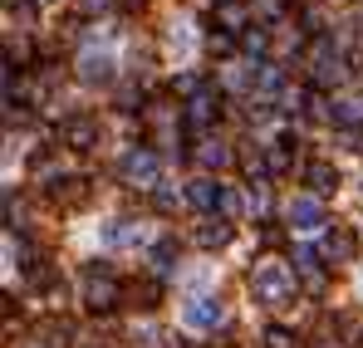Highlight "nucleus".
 I'll list each match as a JSON object with an SVG mask.
<instances>
[{"instance_id": "obj_25", "label": "nucleus", "mask_w": 363, "mask_h": 348, "mask_svg": "<svg viewBox=\"0 0 363 348\" xmlns=\"http://www.w3.org/2000/svg\"><path fill=\"white\" fill-rule=\"evenodd\" d=\"M10 10H15L20 20H35V5H30V0H10Z\"/></svg>"}, {"instance_id": "obj_10", "label": "nucleus", "mask_w": 363, "mask_h": 348, "mask_svg": "<svg viewBox=\"0 0 363 348\" xmlns=\"http://www.w3.org/2000/svg\"><path fill=\"white\" fill-rule=\"evenodd\" d=\"M186 196H191V206H201V211H216V206H221V196H226V186H221L216 176H196Z\"/></svg>"}, {"instance_id": "obj_18", "label": "nucleus", "mask_w": 363, "mask_h": 348, "mask_svg": "<svg viewBox=\"0 0 363 348\" xmlns=\"http://www.w3.org/2000/svg\"><path fill=\"white\" fill-rule=\"evenodd\" d=\"M108 245H138L133 221H113V226H108Z\"/></svg>"}, {"instance_id": "obj_21", "label": "nucleus", "mask_w": 363, "mask_h": 348, "mask_svg": "<svg viewBox=\"0 0 363 348\" xmlns=\"http://www.w3.org/2000/svg\"><path fill=\"white\" fill-rule=\"evenodd\" d=\"M265 348H295V334L290 329H265Z\"/></svg>"}, {"instance_id": "obj_1", "label": "nucleus", "mask_w": 363, "mask_h": 348, "mask_svg": "<svg viewBox=\"0 0 363 348\" xmlns=\"http://www.w3.org/2000/svg\"><path fill=\"white\" fill-rule=\"evenodd\" d=\"M295 285H300V275H295V265H255L250 270V290L260 304H270V309H285L290 299H295Z\"/></svg>"}, {"instance_id": "obj_22", "label": "nucleus", "mask_w": 363, "mask_h": 348, "mask_svg": "<svg viewBox=\"0 0 363 348\" xmlns=\"http://www.w3.org/2000/svg\"><path fill=\"white\" fill-rule=\"evenodd\" d=\"M265 167H270V172H285V167H290V157H285V142H275V147L265 152Z\"/></svg>"}, {"instance_id": "obj_6", "label": "nucleus", "mask_w": 363, "mask_h": 348, "mask_svg": "<svg viewBox=\"0 0 363 348\" xmlns=\"http://www.w3.org/2000/svg\"><path fill=\"white\" fill-rule=\"evenodd\" d=\"M182 319H186V329H216V324L226 319V309H221V299H211V294H196V299H186Z\"/></svg>"}, {"instance_id": "obj_15", "label": "nucleus", "mask_w": 363, "mask_h": 348, "mask_svg": "<svg viewBox=\"0 0 363 348\" xmlns=\"http://www.w3.org/2000/svg\"><path fill=\"white\" fill-rule=\"evenodd\" d=\"M94 137H99V128H94L89 118H69V123H64V142H69V147H94Z\"/></svg>"}, {"instance_id": "obj_4", "label": "nucleus", "mask_w": 363, "mask_h": 348, "mask_svg": "<svg viewBox=\"0 0 363 348\" xmlns=\"http://www.w3.org/2000/svg\"><path fill=\"white\" fill-rule=\"evenodd\" d=\"M309 79H314V89H329V84L344 79V59H339V50H334L329 40L314 45V55H309Z\"/></svg>"}, {"instance_id": "obj_16", "label": "nucleus", "mask_w": 363, "mask_h": 348, "mask_svg": "<svg viewBox=\"0 0 363 348\" xmlns=\"http://www.w3.org/2000/svg\"><path fill=\"white\" fill-rule=\"evenodd\" d=\"M329 118H334L339 128H359L363 123V99H339V103L329 108Z\"/></svg>"}, {"instance_id": "obj_2", "label": "nucleus", "mask_w": 363, "mask_h": 348, "mask_svg": "<svg viewBox=\"0 0 363 348\" xmlns=\"http://www.w3.org/2000/svg\"><path fill=\"white\" fill-rule=\"evenodd\" d=\"M123 181L128 186H138V191H152V186H162V157L152 152V147H128V157H123Z\"/></svg>"}, {"instance_id": "obj_9", "label": "nucleus", "mask_w": 363, "mask_h": 348, "mask_svg": "<svg viewBox=\"0 0 363 348\" xmlns=\"http://www.w3.org/2000/svg\"><path fill=\"white\" fill-rule=\"evenodd\" d=\"M319 250H324L329 265H349V260H354V235L344 231V226H329V235H324Z\"/></svg>"}, {"instance_id": "obj_14", "label": "nucleus", "mask_w": 363, "mask_h": 348, "mask_svg": "<svg viewBox=\"0 0 363 348\" xmlns=\"http://www.w3.org/2000/svg\"><path fill=\"white\" fill-rule=\"evenodd\" d=\"M216 25H221V30H250V10H245L241 0H221V5H216Z\"/></svg>"}, {"instance_id": "obj_7", "label": "nucleus", "mask_w": 363, "mask_h": 348, "mask_svg": "<svg viewBox=\"0 0 363 348\" xmlns=\"http://www.w3.org/2000/svg\"><path fill=\"white\" fill-rule=\"evenodd\" d=\"M216 108H221V94L206 84L201 94H191V99H186V113H182V118H186V128H206V123L216 118Z\"/></svg>"}, {"instance_id": "obj_23", "label": "nucleus", "mask_w": 363, "mask_h": 348, "mask_svg": "<svg viewBox=\"0 0 363 348\" xmlns=\"http://www.w3.org/2000/svg\"><path fill=\"white\" fill-rule=\"evenodd\" d=\"M221 211H226V216H236V211H241V196H236L231 186H226V196H221Z\"/></svg>"}, {"instance_id": "obj_5", "label": "nucleus", "mask_w": 363, "mask_h": 348, "mask_svg": "<svg viewBox=\"0 0 363 348\" xmlns=\"http://www.w3.org/2000/svg\"><path fill=\"white\" fill-rule=\"evenodd\" d=\"M84 299H89V309H99V314H108L113 304L123 299V285L113 275H99V270H89V280H84Z\"/></svg>"}, {"instance_id": "obj_3", "label": "nucleus", "mask_w": 363, "mask_h": 348, "mask_svg": "<svg viewBox=\"0 0 363 348\" xmlns=\"http://www.w3.org/2000/svg\"><path fill=\"white\" fill-rule=\"evenodd\" d=\"M290 265H295V275L304 280V290H309V294H324V290H329V275H324V250H314V245H295Z\"/></svg>"}, {"instance_id": "obj_19", "label": "nucleus", "mask_w": 363, "mask_h": 348, "mask_svg": "<svg viewBox=\"0 0 363 348\" xmlns=\"http://www.w3.org/2000/svg\"><path fill=\"white\" fill-rule=\"evenodd\" d=\"M172 255H177V245H172V240H162V245L152 250V270H157V275H167V270H172Z\"/></svg>"}, {"instance_id": "obj_12", "label": "nucleus", "mask_w": 363, "mask_h": 348, "mask_svg": "<svg viewBox=\"0 0 363 348\" xmlns=\"http://www.w3.org/2000/svg\"><path fill=\"white\" fill-rule=\"evenodd\" d=\"M196 162H201L206 172H221V167H231V147L216 142V137H201V142H196Z\"/></svg>"}, {"instance_id": "obj_24", "label": "nucleus", "mask_w": 363, "mask_h": 348, "mask_svg": "<svg viewBox=\"0 0 363 348\" xmlns=\"http://www.w3.org/2000/svg\"><path fill=\"white\" fill-rule=\"evenodd\" d=\"M206 45H211V55H226V50H231V35H211Z\"/></svg>"}, {"instance_id": "obj_17", "label": "nucleus", "mask_w": 363, "mask_h": 348, "mask_svg": "<svg viewBox=\"0 0 363 348\" xmlns=\"http://www.w3.org/2000/svg\"><path fill=\"white\" fill-rule=\"evenodd\" d=\"M196 240H201L206 250H221V245L231 240V226H226V221H206V226L196 231Z\"/></svg>"}, {"instance_id": "obj_11", "label": "nucleus", "mask_w": 363, "mask_h": 348, "mask_svg": "<svg viewBox=\"0 0 363 348\" xmlns=\"http://www.w3.org/2000/svg\"><path fill=\"white\" fill-rule=\"evenodd\" d=\"M304 186H309V196H329V191L339 186L334 162H309V167H304Z\"/></svg>"}, {"instance_id": "obj_13", "label": "nucleus", "mask_w": 363, "mask_h": 348, "mask_svg": "<svg viewBox=\"0 0 363 348\" xmlns=\"http://www.w3.org/2000/svg\"><path fill=\"white\" fill-rule=\"evenodd\" d=\"M79 79H84V84H108V79H113V59L108 55H84L79 59Z\"/></svg>"}, {"instance_id": "obj_20", "label": "nucleus", "mask_w": 363, "mask_h": 348, "mask_svg": "<svg viewBox=\"0 0 363 348\" xmlns=\"http://www.w3.org/2000/svg\"><path fill=\"white\" fill-rule=\"evenodd\" d=\"M241 45H245V55H265V50H270V35H265V30H245Z\"/></svg>"}, {"instance_id": "obj_26", "label": "nucleus", "mask_w": 363, "mask_h": 348, "mask_svg": "<svg viewBox=\"0 0 363 348\" xmlns=\"http://www.w3.org/2000/svg\"><path fill=\"white\" fill-rule=\"evenodd\" d=\"M108 5H113V0H84V10H89V15H99V10H108Z\"/></svg>"}, {"instance_id": "obj_8", "label": "nucleus", "mask_w": 363, "mask_h": 348, "mask_svg": "<svg viewBox=\"0 0 363 348\" xmlns=\"http://www.w3.org/2000/svg\"><path fill=\"white\" fill-rule=\"evenodd\" d=\"M290 226H295V231H319V226H324L319 196H295V201H290Z\"/></svg>"}]
</instances>
